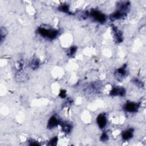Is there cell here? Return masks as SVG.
<instances>
[{
	"label": "cell",
	"mask_w": 146,
	"mask_h": 146,
	"mask_svg": "<svg viewBox=\"0 0 146 146\" xmlns=\"http://www.w3.org/2000/svg\"><path fill=\"white\" fill-rule=\"evenodd\" d=\"M37 33L42 37L49 40L55 39L59 34L58 30L51 27H47V26H40L37 29Z\"/></svg>",
	"instance_id": "1"
},
{
	"label": "cell",
	"mask_w": 146,
	"mask_h": 146,
	"mask_svg": "<svg viewBox=\"0 0 146 146\" xmlns=\"http://www.w3.org/2000/svg\"><path fill=\"white\" fill-rule=\"evenodd\" d=\"M59 125H60L63 132L66 133H69L72 129V124L68 121H60Z\"/></svg>",
	"instance_id": "11"
},
{
	"label": "cell",
	"mask_w": 146,
	"mask_h": 146,
	"mask_svg": "<svg viewBox=\"0 0 146 146\" xmlns=\"http://www.w3.org/2000/svg\"><path fill=\"white\" fill-rule=\"evenodd\" d=\"M40 66V60L37 58H34L30 62V67L32 69H37Z\"/></svg>",
	"instance_id": "13"
},
{
	"label": "cell",
	"mask_w": 146,
	"mask_h": 146,
	"mask_svg": "<svg viewBox=\"0 0 146 146\" xmlns=\"http://www.w3.org/2000/svg\"><path fill=\"white\" fill-rule=\"evenodd\" d=\"M96 123L100 128H104L106 126L107 123L106 115L104 113H100L96 117Z\"/></svg>",
	"instance_id": "8"
},
{
	"label": "cell",
	"mask_w": 146,
	"mask_h": 146,
	"mask_svg": "<svg viewBox=\"0 0 146 146\" xmlns=\"http://www.w3.org/2000/svg\"><path fill=\"white\" fill-rule=\"evenodd\" d=\"M29 145H39L40 144L39 143H38L36 141L31 139L30 140H29Z\"/></svg>",
	"instance_id": "20"
},
{
	"label": "cell",
	"mask_w": 146,
	"mask_h": 146,
	"mask_svg": "<svg viewBox=\"0 0 146 146\" xmlns=\"http://www.w3.org/2000/svg\"><path fill=\"white\" fill-rule=\"evenodd\" d=\"M132 82L134 84H135L137 86H138L139 87H144L143 83L141 81H140L139 79H138L137 78L133 79Z\"/></svg>",
	"instance_id": "17"
},
{
	"label": "cell",
	"mask_w": 146,
	"mask_h": 146,
	"mask_svg": "<svg viewBox=\"0 0 146 146\" xmlns=\"http://www.w3.org/2000/svg\"><path fill=\"white\" fill-rule=\"evenodd\" d=\"M58 10L61 11V12L67 13V14H71V13L70 11L69 6L67 4H66V3H64V4H62L61 5H60L58 7Z\"/></svg>",
	"instance_id": "14"
},
{
	"label": "cell",
	"mask_w": 146,
	"mask_h": 146,
	"mask_svg": "<svg viewBox=\"0 0 146 146\" xmlns=\"http://www.w3.org/2000/svg\"><path fill=\"white\" fill-rule=\"evenodd\" d=\"M109 137H108V136L107 135V133L106 132H104L101 136H100V140L102 141V142H105V141H107L108 140Z\"/></svg>",
	"instance_id": "19"
},
{
	"label": "cell",
	"mask_w": 146,
	"mask_h": 146,
	"mask_svg": "<svg viewBox=\"0 0 146 146\" xmlns=\"http://www.w3.org/2000/svg\"><path fill=\"white\" fill-rule=\"evenodd\" d=\"M131 7V3L128 1H123L117 2L116 3V10L121 13L127 14L129 11Z\"/></svg>",
	"instance_id": "4"
},
{
	"label": "cell",
	"mask_w": 146,
	"mask_h": 146,
	"mask_svg": "<svg viewBox=\"0 0 146 146\" xmlns=\"http://www.w3.org/2000/svg\"><path fill=\"white\" fill-rule=\"evenodd\" d=\"M60 121L55 115L52 116L48 120L47 123V128L48 129H52L56 127L58 125H59Z\"/></svg>",
	"instance_id": "9"
},
{
	"label": "cell",
	"mask_w": 146,
	"mask_h": 146,
	"mask_svg": "<svg viewBox=\"0 0 146 146\" xmlns=\"http://www.w3.org/2000/svg\"><path fill=\"white\" fill-rule=\"evenodd\" d=\"M140 106V103L128 102H127L123 106V109L127 112L134 113L136 112Z\"/></svg>",
	"instance_id": "3"
},
{
	"label": "cell",
	"mask_w": 146,
	"mask_h": 146,
	"mask_svg": "<svg viewBox=\"0 0 146 146\" xmlns=\"http://www.w3.org/2000/svg\"><path fill=\"white\" fill-rule=\"evenodd\" d=\"M58 139L57 137V136H54V137L51 138L50 141L48 142L47 145H56L58 142Z\"/></svg>",
	"instance_id": "16"
},
{
	"label": "cell",
	"mask_w": 146,
	"mask_h": 146,
	"mask_svg": "<svg viewBox=\"0 0 146 146\" xmlns=\"http://www.w3.org/2000/svg\"><path fill=\"white\" fill-rule=\"evenodd\" d=\"M115 75L118 80L122 79L127 75V64H125L117 69L115 72Z\"/></svg>",
	"instance_id": "7"
},
{
	"label": "cell",
	"mask_w": 146,
	"mask_h": 146,
	"mask_svg": "<svg viewBox=\"0 0 146 146\" xmlns=\"http://www.w3.org/2000/svg\"><path fill=\"white\" fill-rule=\"evenodd\" d=\"M127 15V14L121 13L119 11L116 10V11H115L114 13H112L110 16V19L112 21H114L116 20H118V19H123L124 18H125Z\"/></svg>",
	"instance_id": "10"
},
{
	"label": "cell",
	"mask_w": 146,
	"mask_h": 146,
	"mask_svg": "<svg viewBox=\"0 0 146 146\" xmlns=\"http://www.w3.org/2000/svg\"><path fill=\"white\" fill-rule=\"evenodd\" d=\"M126 94V91L124 87H115L110 92V95L112 96H124Z\"/></svg>",
	"instance_id": "6"
},
{
	"label": "cell",
	"mask_w": 146,
	"mask_h": 146,
	"mask_svg": "<svg viewBox=\"0 0 146 146\" xmlns=\"http://www.w3.org/2000/svg\"><path fill=\"white\" fill-rule=\"evenodd\" d=\"M76 50H77V47L76 46H72L70 48L69 50H68V55L70 56H73L75 53L76 52Z\"/></svg>",
	"instance_id": "18"
},
{
	"label": "cell",
	"mask_w": 146,
	"mask_h": 146,
	"mask_svg": "<svg viewBox=\"0 0 146 146\" xmlns=\"http://www.w3.org/2000/svg\"><path fill=\"white\" fill-rule=\"evenodd\" d=\"M59 96L62 98H64L66 96V91L64 90H62L60 91Z\"/></svg>",
	"instance_id": "21"
},
{
	"label": "cell",
	"mask_w": 146,
	"mask_h": 146,
	"mask_svg": "<svg viewBox=\"0 0 146 146\" xmlns=\"http://www.w3.org/2000/svg\"><path fill=\"white\" fill-rule=\"evenodd\" d=\"M90 15L95 21L100 23H103L106 21V15L98 10L92 9L90 13Z\"/></svg>",
	"instance_id": "2"
},
{
	"label": "cell",
	"mask_w": 146,
	"mask_h": 146,
	"mask_svg": "<svg viewBox=\"0 0 146 146\" xmlns=\"http://www.w3.org/2000/svg\"><path fill=\"white\" fill-rule=\"evenodd\" d=\"M111 28L115 42L117 43H121L123 40V33L115 25H112Z\"/></svg>",
	"instance_id": "5"
},
{
	"label": "cell",
	"mask_w": 146,
	"mask_h": 146,
	"mask_svg": "<svg viewBox=\"0 0 146 146\" xmlns=\"http://www.w3.org/2000/svg\"><path fill=\"white\" fill-rule=\"evenodd\" d=\"M0 33H1V43H2L3 42V40L5 39V38L7 34V31L3 27H1V30H0Z\"/></svg>",
	"instance_id": "15"
},
{
	"label": "cell",
	"mask_w": 146,
	"mask_h": 146,
	"mask_svg": "<svg viewBox=\"0 0 146 146\" xmlns=\"http://www.w3.org/2000/svg\"><path fill=\"white\" fill-rule=\"evenodd\" d=\"M133 131L134 130L133 128H129L128 129L124 131L121 134V137L123 140L126 141L131 139L133 136Z\"/></svg>",
	"instance_id": "12"
}]
</instances>
